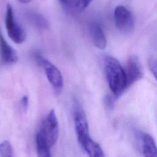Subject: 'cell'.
I'll list each match as a JSON object with an SVG mask.
<instances>
[{
    "mask_svg": "<svg viewBox=\"0 0 157 157\" xmlns=\"http://www.w3.org/2000/svg\"><path fill=\"white\" fill-rule=\"evenodd\" d=\"M61 2H62V3H66V2H67V1L68 0H59Z\"/></svg>",
    "mask_w": 157,
    "mask_h": 157,
    "instance_id": "cell-20",
    "label": "cell"
},
{
    "mask_svg": "<svg viewBox=\"0 0 157 157\" xmlns=\"http://www.w3.org/2000/svg\"><path fill=\"white\" fill-rule=\"evenodd\" d=\"M37 133L42 136L50 148L55 144L58 137L59 126L53 109L50 110L47 116L43 120Z\"/></svg>",
    "mask_w": 157,
    "mask_h": 157,
    "instance_id": "cell-2",
    "label": "cell"
},
{
    "mask_svg": "<svg viewBox=\"0 0 157 157\" xmlns=\"http://www.w3.org/2000/svg\"><path fill=\"white\" fill-rule=\"evenodd\" d=\"M148 67L157 81V59L151 58L148 60Z\"/></svg>",
    "mask_w": 157,
    "mask_h": 157,
    "instance_id": "cell-15",
    "label": "cell"
},
{
    "mask_svg": "<svg viewBox=\"0 0 157 157\" xmlns=\"http://www.w3.org/2000/svg\"><path fill=\"white\" fill-rule=\"evenodd\" d=\"M124 72L127 88L142 77V66L136 56L132 55L129 57L124 68Z\"/></svg>",
    "mask_w": 157,
    "mask_h": 157,
    "instance_id": "cell-7",
    "label": "cell"
},
{
    "mask_svg": "<svg viewBox=\"0 0 157 157\" xmlns=\"http://www.w3.org/2000/svg\"><path fill=\"white\" fill-rule=\"evenodd\" d=\"M36 58L39 64L43 67L50 84L56 91L60 90L63 86V78L58 69L41 55H37Z\"/></svg>",
    "mask_w": 157,
    "mask_h": 157,
    "instance_id": "cell-6",
    "label": "cell"
},
{
    "mask_svg": "<svg viewBox=\"0 0 157 157\" xmlns=\"http://www.w3.org/2000/svg\"><path fill=\"white\" fill-rule=\"evenodd\" d=\"M73 119L77 140L80 145L90 136L88 121L85 112L77 99L74 100L73 103Z\"/></svg>",
    "mask_w": 157,
    "mask_h": 157,
    "instance_id": "cell-4",
    "label": "cell"
},
{
    "mask_svg": "<svg viewBox=\"0 0 157 157\" xmlns=\"http://www.w3.org/2000/svg\"><path fill=\"white\" fill-rule=\"evenodd\" d=\"M20 105H21L22 109L23 110V111L25 112H26L28 110V104H29V99H28V96L24 95L23 96H22L21 98L20 99Z\"/></svg>",
    "mask_w": 157,
    "mask_h": 157,
    "instance_id": "cell-17",
    "label": "cell"
},
{
    "mask_svg": "<svg viewBox=\"0 0 157 157\" xmlns=\"http://www.w3.org/2000/svg\"><path fill=\"white\" fill-rule=\"evenodd\" d=\"M142 153L144 157H157V145L153 137L148 133L141 134Z\"/></svg>",
    "mask_w": 157,
    "mask_h": 157,
    "instance_id": "cell-10",
    "label": "cell"
},
{
    "mask_svg": "<svg viewBox=\"0 0 157 157\" xmlns=\"http://www.w3.org/2000/svg\"><path fill=\"white\" fill-rule=\"evenodd\" d=\"M36 145L38 157H52L50 147L38 133L36 136Z\"/></svg>",
    "mask_w": 157,
    "mask_h": 157,
    "instance_id": "cell-12",
    "label": "cell"
},
{
    "mask_svg": "<svg viewBox=\"0 0 157 157\" xmlns=\"http://www.w3.org/2000/svg\"><path fill=\"white\" fill-rule=\"evenodd\" d=\"M90 33L94 46L100 50H104L107 45V40L101 26L98 23H93L90 27Z\"/></svg>",
    "mask_w": 157,
    "mask_h": 157,
    "instance_id": "cell-9",
    "label": "cell"
},
{
    "mask_svg": "<svg viewBox=\"0 0 157 157\" xmlns=\"http://www.w3.org/2000/svg\"><path fill=\"white\" fill-rule=\"evenodd\" d=\"M0 155L1 157H13V148L9 140H4L0 144Z\"/></svg>",
    "mask_w": 157,
    "mask_h": 157,
    "instance_id": "cell-13",
    "label": "cell"
},
{
    "mask_svg": "<svg viewBox=\"0 0 157 157\" xmlns=\"http://www.w3.org/2000/svg\"><path fill=\"white\" fill-rule=\"evenodd\" d=\"M5 25L9 37L15 43L21 44L25 40L26 32L23 28L17 22L13 8L10 4H7L6 7Z\"/></svg>",
    "mask_w": 157,
    "mask_h": 157,
    "instance_id": "cell-3",
    "label": "cell"
},
{
    "mask_svg": "<svg viewBox=\"0 0 157 157\" xmlns=\"http://www.w3.org/2000/svg\"><path fill=\"white\" fill-rule=\"evenodd\" d=\"M114 21L117 29L123 33H129L133 29L134 20L131 12L123 6L115 7L113 13Z\"/></svg>",
    "mask_w": 157,
    "mask_h": 157,
    "instance_id": "cell-5",
    "label": "cell"
},
{
    "mask_svg": "<svg viewBox=\"0 0 157 157\" xmlns=\"http://www.w3.org/2000/svg\"><path fill=\"white\" fill-rule=\"evenodd\" d=\"M92 0H72L73 8L78 12H83L91 3Z\"/></svg>",
    "mask_w": 157,
    "mask_h": 157,
    "instance_id": "cell-14",
    "label": "cell"
},
{
    "mask_svg": "<svg viewBox=\"0 0 157 157\" xmlns=\"http://www.w3.org/2000/svg\"><path fill=\"white\" fill-rule=\"evenodd\" d=\"M104 67L109 86L115 98L120 96L127 89L124 68L114 57L104 58Z\"/></svg>",
    "mask_w": 157,
    "mask_h": 157,
    "instance_id": "cell-1",
    "label": "cell"
},
{
    "mask_svg": "<svg viewBox=\"0 0 157 157\" xmlns=\"http://www.w3.org/2000/svg\"><path fill=\"white\" fill-rule=\"evenodd\" d=\"M113 102H114V99L113 98H112V96H110V95H107L105 98H104V102L105 104L110 107H112L113 104Z\"/></svg>",
    "mask_w": 157,
    "mask_h": 157,
    "instance_id": "cell-18",
    "label": "cell"
},
{
    "mask_svg": "<svg viewBox=\"0 0 157 157\" xmlns=\"http://www.w3.org/2000/svg\"><path fill=\"white\" fill-rule=\"evenodd\" d=\"M33 17H34V23H36L37 25H39L40 26H42V27H47V20L42 16L34 15V16Z\"/></svg>",
    "mask_w": 157,
    "mask_h": 157,
    "instance_id": "cell-16",
    "label": "cell"
},
{
    "mask_svg": "<svg viewBox=\"0 0 157 157\" xmlns=\"http://www.w3.org/2000/svg\"><path fill=\"white\" fill-rule=\"evenodd\" d=\"M80 146L86 152L89 157H105L99 144L93 140L90 137H87Z\"/></svg>",
    "mask_w": 157,
    "mask_h": 157,
    "instance_id": "cell-11",
    "label": "cell"
},
{
    "mask_svg": "<svg viewBox=\"0 0 157 157\" xmlns=\"http://www.w3.org/2000/svg\"><path fill=\"white\" fill-rule=\"evenodd\" d=\"M0 57L4 64H10L16 63L18 56L16 52L7 42L0 29Z\"/></svg>",
    "mask_w": 157,
    "mask_h": 157,
    "instance_id": "cell-8",
    "label": "cell"
},
{
    "mask_svg": "<svg viewBox=\"0 0 157 157\" xmlns=\"http://www.w3.org/2000/svg\"><path fill=\"white\" fill-rule=\"evenodd\" d=\"M19 1H20L22 3H28L30 1H31L32 0H18Z\"/></svg>",
    "mask_w": 157,
    "mask_h": 157,
    "instance_id": "cell-19",
    "label": "cell"
}]
</instances>
